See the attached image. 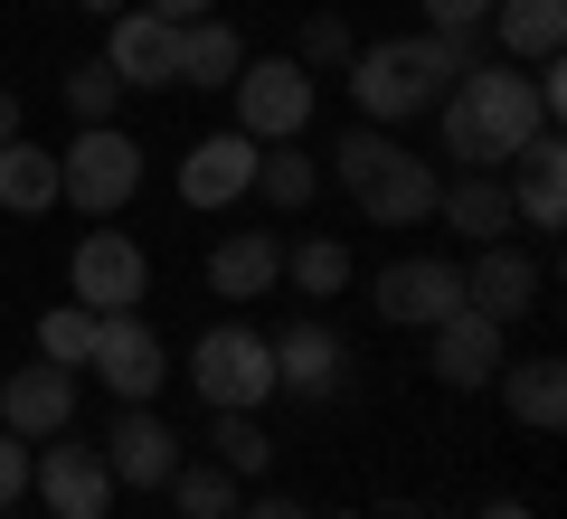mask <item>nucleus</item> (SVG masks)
Returning <instances> with one entry per match:
<instances>
[{
    "label": "nucleus",
    "mask_w": 567,
    "mask_h": 519,
    "mask_svg": "<svg viewBox=\"0 0 567 519\" xmlns=\"http://www.w3.org/2000/svg\"><path fill=\"white\" fill-rule=\"evenodd\" d=\"M435 104H445V152L464 160V170H502V160H520L529 142L548 133L539 85L511 76V58H502V66H464Z\"/></svg>",
    "instance_id": "f257e3e1"
},
{
    "label": "nucleus",
    "mask_w": 567,
    "mask_h": 519,
    "mask_svg": "<svg viewBox=\"0 0 567 519\" xmlns=\"http://www.w3.org/2000/svg\"><path fill=\"white\" fill-rule=\"evenodd\" d=\"M464 66H483V29H425V39H379L350 48V95L369 123H406L445 95Z\"/></svg>",
    "instance_id": "f03ea898"
},
{
    "label": "nucleus",
    "mask_w": 567,
    "mask_h": 519,
    "mask_svg": "<svg viewBox=\"0 0 567 519\" xmlns=\"http://www.w3.org/2000/svg\"><path fill=\"white\" fill-rule=\"evenodd\" d=\"M331 180L360 199L369 227H425L435 218V189H445L425 152H406V142H388V133H360V123H350L341 152H331Z\"/></svg>",
    "instance_id": "7ed1b4c3"
},
{
    "label": "nucleus",
    "mask_w": 567,
    "mask_h": 519,
    "mask_svg": "<svg viewBox=\"0 0 567 519\" xmlns=\"http://www.w3.org/2000/svg\"><path fill=\"white\" fill-rule=\"evenodd\" d=\"M189 387H199L208 416H256V406L275 397V350H265V331H246V321L199 331V350H189Z\"/></svg>",
    "instance_id": "20e7f679"
},
{
    "label": "nucleus",
    "mask_w": 567,
    "mask_h": 519,
    "mask_svg": "<svg viewBox=\"0 0 567 519\" xmlns=\"http://www.w3.org/2000/svg\"><path fill=\"white\" fill-rule=\"evenodd\" d=\"M133 189H142V142L114 123H76V142L58 152V199H76L85 218H114Z\"/></svg>",
    "instance_id": "39448f33"
},
{
    "label": "nucleus",
    "mask_w": 567,
    "mask_h": 519,
    "mask_svg": "<svg viewBox=\"0 0 567 519\" xmlns=\"http://www.w3.org/2000/svg\"><path fill=\"white\" fill-rule=\"evenodd\" d=\"M237 133L246 142H293L312 123V66H293V58H246L237 66Z\"/></svg>",
    "instance_id": "423d86ee"
},
{
    "label": "nucleus",
    "mask_w": 567,
    "mask_h": 519,
    "mask_svg": "<svg viewBox=\"0 0 567 519\" xmlns=\"http://www.w3.org/2000/svg\"><path fill=\"white\" fill-rule=\"evenodd\" d=\"M66 293H76L85 312H133V302L152 293V256H142L123 227H85L76 256H66Z\"/></svg>",
    "instance_id": "0eeeda50"
},
{
    "label": "nucleus",
    "mask_w": 567,
    "mask_h": 519,
    "mask_svg": "<svg viewBox=\"0 0 567 519\" xmlns=\"http://www.w3.org/2000/svg\"><path fill=\"white\" fill-rule=\"evenodd\" d=\"M85 369H95L123 406H152L162 378H171V350H162V331H152L142 312H104L95 321V360H85Z\"/></svg>",
    "instance_id": "6e6552de"
},
{
    "label": "nucleus",
    "mask_w": 567,
    "mask_h": 519,
    "mask_svg": "<svg viewBox=\"0 0 567 519\" xmlns=\"http://www.w3.org/2000/svg\"><path fill=\"white\" fill-rule=\"evenodd\" d=\"M29 481L58 519H104L114 510V473H104V444H76V435H48V454H29Z\"/></svg>",
    "instance_id": "1a4fd4ad"
},
{
    "label": "nucleus",
    "mask_w": 567,
    "mask_h": 519,
    "mask_svg": "<svg viewBox=\"0 0 567 519\" xmlns=\"http://www.w3.org/2000/svg\"><path fill=\"white\" fill-rule=\"evenodd\" d=\"M369 293H379V321H398V331H435L445 312H464V264H445V256H398Z\"/></svg>",
    "instance_id": "9d476101"
},
{
    "label": "nucleus",
    "mask_w": 567,
    "mask_h": 519,
    "mask_svg": "<svg viewBox=\"0 0 567 519\" xmlns=\"http://www.w3.org/2000/svg\"><path fill=\"white\" fill-rule=\"evenodd\" d=\"M265 350H275V397H303V406L341 397L350 350H341V331H331V321H284V340H265Z\"/></svg>",
    "instance_id": "9b49d317"
},
{
    "label": "nucleus",
    "mask_w": 567,
    "mask_h": 519,
    "mask_svg": "<svg viewBox=\"0 0 567 519\" xmlns=\"http://www.w3.org/2000/svg\"><path fill=\"white\" fill-rule=\"evenodd\" d=\"M66 425H76V378H66V369L29 360V369H10V378H0V435L48 444V435H66Z\"/></svg>",
    "instance_id": "f8f14e48"
},
{
    "label": "nucleus",
    "mask_w": 567,
    "mask_h": 519,
    "mask_svg": "<svg viewBox=\"0 0 567 519\" xmlns=\"http://www.w3.org/2000/svg\"><path fill=\"white\" fill-rule=\"evenodd\" d=\"M104 473L133 481V491H171V473H181V435H171L152 406H123V425L104 435Z\"/></svg>",
    "instance_id": "ddd939ff"
},
{
    "label": "nucleus",
    "mask_w": 567,
    "mask_h": 519,
    "mask_svg": "<svg viewBox=\"0 0 567 519\" xmlns=\"http://www.w3.org/2000/svg\"><path fill=\"white\" fill-rule=\"evenodd\" d=\"M104 66H114L123 85H181V29H171L162 10H114Z\"/></svg>",
    "instance_id": "4468645a"
},
{
    "label": "nucleus",
    "mask_w": 567,
    "mask_h": 519,
    "mask_svg": "<svg viewBox=\"0 0 567 519\" xmlns=\"http://www.w3.org/2000/svg\"><path fill=\"white\" fill-rule=\"evenodd\" d=\"M256 152H265V142H246V133H208V142H189V152H181V199H189V208H227V199H246V189H256Z\"/></svg>",
    "instance_id": "2eb2a0df"
},
{
    "label": "nucleus",
    "mask_w": 567,
    "mask_h": 519,
    "mask_svg": "<svg viewBox=\"0 0 567 519\" xmlns=\"http://www.w3.org/2000/svg\"><path fill=\"white\" fill-rule=\"evenodd\" d=\"M464 302H473V312H492V321L511 331L520 312H539V264H529L511 237H502V246H483V256L464 264Z\"/></svg>",
    "instance_id": "dca6fc26"
},
{
    "label": "nucleus",
    "mask_w": 567,
    "mask_h": 519,
    "mask_svg": "<svg viewBox=\"0 0 567 519\" xmlns=\"http://www.w3.org/2000/svg\"><path fill=\"white\" fill-rule=\"evenodd\" d=\"M275 283H284V237L275 227H237V237L208 246V293L218 302H256V293H275Z\"/></svg>",
    "instance_id": "f3484780"
},
{
    "label": "nucleus",
    "mask_w": 567,
    "mask_h": 519,
    "mask_svg": "<svg viewBox=\"0 0 567 519\" xmlns=\"http://www.w3.org/2000/svg\"><path fill=\"white\" fill-rule=\"evenodd\" d=\"M492 369H502V321L492 312H445L435 321V378L445 387H492Z\"/></svg>",
    "instance_id": "a211bd4d"
},
{
    "label": "nucleus",
    "mask_w": 567,
    "mask_h": 519,
    "mask_svg": "<svg viewBox=\"0 0 567 519\" xmlns=\"http://www.w3.org/2000/svg\"><path fill=\"white\" fill-rule=\"evenodd\" d=\"M511 208H520V227H558L567 218V142H558V123L511 160Z\"/></svg>",
    "instance_id": "6ab92c4d"
},
{
    "label": "nucleus",
    "mask_w": 567,
    "mask_h": 519,
    "mask_svg": "<svg viewBox=\"0 0 567 519\" xmlns=\"http://www.w3.org/2000/svg\"><path fill=\"white\" fill-rule=\"evenodd\" d=\"M435 218H445L454 237H473V246H502L511 227H520V208H511V189L492 180V170H464V180L435 189Z\"/></svg>",
    "instance_id": "aec40b11"
},
{
    "label": "nucleus",
    "mask_w": 567,
    "mask_h": 519,
    "mask_svg": "<svg viewBox=\"0 0 567 519\" xmlns=\"http://www.w3.org/2000/svg\"><path fill=\"white\" fill-rule=\"evenodd\" d=\"M492 387L511 397V416H520L529 435H558L567 425V360H502Z\"/></svg>",
    "instance_id": "412c9836"
},
{
    "label": "nucleus",
    "mask_w": 567,
    "mask_h": 519,
    "mask_svg": "<svg viewBox=\"0 0 567 519\" xmlns=\"http://www.w3.org/2000/svg\"><path fill=\"white\" fill-rule=\"evenodd\" d=\"M492 39H502V58H529V66H548L558 58V39H567V0H492Z\"/></svg>",
    "instance_id": "4be33fe9"
},
{
    "label": "nucleus",
    "mask_w": 567,
    "mask_h": 519,
    "mask_svg": "<svg viewBox=\"0 0 567 519\" xmlns=\"http://www.w3.org/2000/svg\"><path fill=\"white\" fill-rule=\"evenodd\" d=\"M0 208L10 218H39V208H58V152H39V142H0Z\"/></svg>",
    "instance_id": "5701e85b"
},
{
    "label": "nucleus",
    "mask_w": 567,
    "mask_h": 519,
    "mask_svg": "<svg viewBox=\"0 0 567 519\" xmlns=\"http://www.w3.org/2000/svg\"><path fill=\"white\" fill-rule=\"evenodd\" d=\"M246 66V39L227 20H189L181 29V85H237Z\"/></svg>",
    "instance_id": "b1692460"
},
{
    "label": "nucleus",
    "mask_w": 567,
    "mask_h": 519,
    "mask_svg": "<svg viewBox=\"0 0 567 519\" xmlns=\"http://www.w3.org/2000/svg\"><path fill=\"white\" fill-rule=\"evenodd\" d=\"M95 321H104V312H85V302L39 312V360H48V369H85V360H95Z\"/></svg>",
    "instance_id": "393cba45"
},
{
    "label": "nucleus",
    "mask_w": 567,
    "mask_h": 519,
    "mask_svg": "<svg viewBox=\"0 0 567 519\" xmlns=\"http://www.w3.org/2000/svg\"><path fill=\"white\" fill-rule=\"evenodd\" d=\"M171 500H181V519H237V473L227 463H181Z\"/></svg>",
    "instance_id": "a878e982"
},
{
    "label": "nucleus",
    "mask_w": 567,
    "mask_h": 519,
    "mask_svg": "<svg viewBox=\"0 0 567 519\" xmlns=\"http://www.w3.org/2000/svg\"><path fill=\"white\" fill-rule=\"evenodd\" d=\"M256 189H265L275 208H303L312 189H322V170H312V160L293 152V142H265V152H256Z\"/></svg>",
    "instance_id": "bb28decb"
},
{
    "label": "nucleus",
    "mask_w": 567,
    "mask_h": 519,
    "mask_svg": "<svg viewBox=\"0 0 567 519\" xmlns=\"http://www.w3.org/2000/svg\"><path fill=\"white\" fill-rule=\"evenodd\" d=\"M284 274L303 283L312 302H331V293H341V283H350V246H341V237H303V246H293V256H284Z\"/></svg>",
    "instance_id": "cd10ccee"
},
{
    "label": "nucleus",
    "mask_w": 567,
    "mask_h": 519,
    "mask_svg": "<svg viewBox=\"0 0 567 519\" xmlns=\"http://www.w3.org/2000/svg\"><path fill=\"white\" fill-rule=\"evenodd\" d=\"M114 104H123V76H114L104 58L66 76V114H76V123H114Z\"/></svg>",
    "instance_id": "c85d7f7f"
},
{
    "label": "nucleus",
    "mask_w": 567,
    "mask_h": 519,
    "mask_svg": "<svg viewBox=\"0 0 567 519\" xmlns=\"http://www.w3.org/2000/svg\"><path fill=\"white\" fill-rule=\"evenodd\" d=\"M218 463H227V473H265V463H275V444H265V425L256 416H218Z\"/></svg>",
    "instance_id": "c756f323"
},
{
    "label": "nucleus",
    "mask_w": 567,
    "mask_h": 519,
    "mask_svg": "<svg viewBox=\"0 0 567 519\" xmlns=\"http://www.w3.org/2000/svg\"><path fill=\"white\" fill-rule=\"evenodd\" d=\"M293 66H350V29L331 20V10H322V20H303V58H293Z\"/></svg>",
    "instance_id": "7c9ffc66"
},
{
    "label": "nucleus",
    "mask_w": 567,
    "mask_h": 519,
    "mask_svg": "<svg viewBox=\"0 0 567 519\" xmlns=\"http://www.w3.org/2000/svg\"><path fill=\"white\" fill-rule=\"evenodd\" d=\"M20 491H29V444H20V435H0V510H10Z\"/></svg>",
    "instance_id": "2f4dec72"
},
{
    "label": "nucleus",
    "mask_w": 567,
    "mask_h": 519,
    "mask_svg": "<svg viewBox=\"0 0 567 519\" xmlns=\"http://www.w3.org/2000/svg\"><path fill=\"white\" fill-rule=\"evenodd\" d=\"M425 20H435V29H483L492 0H425Z\"/></svg>",
    "instance_id": "473e14b6"
},
{
    "label": "nucleus",
    "mask_w": 567,
    "mask_h": 519,
    "mask_svg": "<svg viewBox=\"0 0 567 519\" xmlns=\"http://www.w3.org/2000/svg\"><path fill=\"white\" fill-rule=\"evenodd\" d=\"M142 10H162L171 29H189V20H218V0H142Z\"/></svg>",
    "instance_id": "72a5a7b5"
},
{
    "label": "nucleus",
    "mask_w": 567,
    "mask_h": 519,
    "mask_svg": "<svg viewBox=\"0 0 567 519\" xmlns=\"http://www.w3.org/2000/svg\"><path fill=\"white\" fill-rule=\"evenodd\" d=\"M237 519H312L303 500H237Z\"/></svg>",
    "instance_id": "f704fd0d"
},
{
    "label": "nucleus",
    "mask_w": 567,
    "mask_h": 519,
    "mask_svg": "<svg viewBox=\"0 0 567 519\" xmlns=\"http://www.w3.org/2000/svg\"><path fill=\"white\" fill-rule=\"evenodd\" d=\"M0 142H20V95L0 85Z\"/></svg>",
    "instance_id": "c9c22d12"
},
{
    "label": "nucleus",
    "mask_w": 567,
    "mask_h": 519,
    "mask_svg": "<svg viewBox=\"0 0 567 519\" xmlns=\"http://www.w3.org/2000/svg\"><path fill=\"white\" fill-rule=\"evenodd\" d=\"M483 519H529V510H520V500H492V510H483Z\"/></svg>",
    "instance_id": "e433bc0d"
},
{
    "label": "nucleus",
    "mask_w": 567,
    "mask_h": 519,
    "mask_svg": "<svg viewBox=\"0 0 567 519\" xmlns=\"http://www.w3.org/2000/svg\"><path fill=\"white\" fill-rule=\"evenodd\" d=\"M85 10H104V20H114V10H123V0H85Z\"/></svg>",
    "instance_id": "4c0bfd02"
},
{
    "label": "nucleus",
    "mask_w": 567,
    "mask_h": 519,
    "mask_svg": "<svg viewBox=\"0 0 567 519\" xmlns=\"http://www.w3.org/2000/svg\"><path fill=\"white\" fill-rule=\"evenodd\" d=\"M0 519H10V510H0Z\"/></svg>",
    "instance_id": "58836bf2"
}]
</instances>
